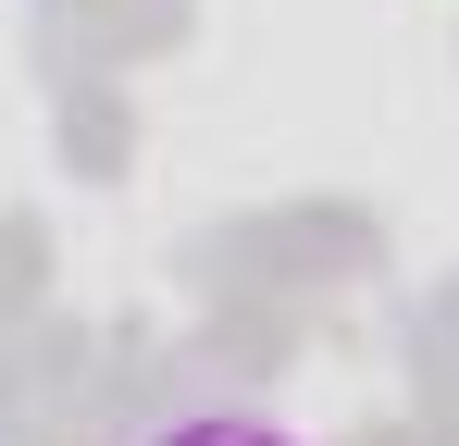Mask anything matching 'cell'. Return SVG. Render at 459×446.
I'll return each instance as SVG.
<instances>
[{
    "label": "cell",
    "instance_id": "1",
    "mask_svg": "<svg viewBox=\"0 0 459 446\" xmlns=\"http://www.w3.org/2000/svg\"><path fill=\"white\" fill-rule=\"evenodd\" d=\"M150 446H299L286 422H248V409H186V422H161Z\"/></svg>",
    "mask_w": 459,
    "mask_h": 446
}]
</instances>
